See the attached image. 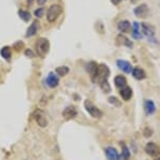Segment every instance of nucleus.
Masks as SVG:
<instances>
[{
    "mask_svg": "<svg viewBox=\"0 0 160 160\" xmlns=\"http://www.w3.org/2000/svg\"><path fill=\"white\" fill-rule=\"evenodd\" d=\"M108 76H110V68L107 64L104 63H100L98 64V68H97V72L95 74V76L93 77L92 80L96 83H101L104 80H108Z\"/></svg>",
    "mask_w": 160,
    "mask_h": 160,
    "instance_id": "1",
    "label": "nucleus"
},
{
    "mask_svg": "<svg viewBox=\"0 0 160 160\" xmlns=\"http://www.w3.org/2000/svg\"><path fill=\"white\" fill-rule=\"evenodd\" d=\"M36 52L40 57H44L50 51V41L44 37H40L36 41Z\"/></svg>",
    "mask_w": 160,
    "mask_h": 160,
    "instance_id": "2",
    "label": "nucleus"
},
{
    "mask_svg": "<svg viewBox=\"0 0 160 160\" xmlns=\"http://www.w3.org/2000/svg\"><path fill=\"white\" fill-rule=\"evenodd\" d=\"M62 13V7L60 4H52L50 8H48V12H47V19L50 23H53L55 22L58 17L61 15Z\"/></svg>",
    "mask_w": 160,
    "mask_h": 160,
    "instance_id": "3",
    "label": "nucleus"
},
{
    "mask_svg": "<svg viewBox=\"0 0 160 160\" xmlns=\"http://www.w3.org/2000/svg\"><path fill=\"white\" fill-rule=\"evenodd\" d=\"M84 108L87 110V112L94 118H101L102 117V112L97 107H95L90 100H85L84 101Z\"/></svg>",
    "mask_w": 160,
    "mask_h": 160,
    "instance_id": "4",
    "label": "nucleus"
},
{
    "mask_svg": "<svg viewBox=\"0 0 160 160\" xmlns=\"http://www.w3.org/2000/svg\"><path fill=\"white\" fill-rule=\"evenodd\" d=\"M134 15L139 19H144L148 16V12H150V8H148L147 3H141L134 8Z\"/></svg>",
    "mask_w": 160,
    "mask_h": 160,
    "instance_id": "5",
    "label": "nucleus"
},
{
    "mask_svg": "<svg viewBox=\"0 0 160 160\" xmlns=\"http://www.w3.org/2000/svg\"><path fill=\"white\" fill-rule=\"evenodd\" d=\"M144 151L148 155L152 157H157L160 155V147L158 144H156L155 142H148V143H147Z\"/></svg>",
    "mask_w": 160,
    "mask_h": 160,
    "instance_id": "6",
    "label": "nucleus"
},
{
    "mask_svg": "<svg viewBox=\"0 0 160 160\" xmlns=\"http://www.w3.org/2000/svg\"><path fill=\"white\" fill-rule=\"evenodd\" d=\"M116 64L117 67L120 71H122V72H124L125 74H130L132 73L133 71V65L131 62H128V60H123V59H118L116 61Z\"/></svg>",
    "mask_w": 160,
    "mask_h": 160,
    "instance_id": "7",
    "label": "nucleus"
},
{
    "mask_svg": "<svg viewBox=\"0 0 160 160\" xmlns=\"http://www.w3.org/2000/svg\"><path fill=\"white\" fill-rule=\"evenodd\" d=\"M34 118H35L37 124L41 128H45L48 125V119L44 115V112L42 110H37L34 113Z\"/></svg>",
    "mask_w": 160,
    "mask_h": 160,
    "instance_id": "8",
    "label": "nucleus"
},
{
    "mask_svg": "<svg viewBox=\"0 0 160 160\" xmlns=\"http://www.w3.org/2000/svg\"><path fill=\"white\" fill-rule=\"evenodd\" d=\"M140 28H141V32L143 35H145L148 38H154L155 37V28L153 25L145 23V22H142L140 24Z\"/></svg>",
    "mask_w": 160,
    "mask_h": 160,
    "instance_id": "9",
    "label": "nucleus"
},
{
    "mask_svg": "<svg viewBox=\"0 0 160 160\" xmlns=\"http://www.w3.org/2000/svg\"><path fill=\"white\" fill-rule=\"evenodd\" d=\"M77 108L74 107V105H68L63 110V112H62V117L65 119V120H71L73 118H75L77 116Z\"/></svg>",
    "mask_w": 160,
    "mask_h": 160,
    "instance_id": "10",
    "label": "nucleus"
},
{
    "mask_svg": "<svg viewBox=\"0 0 160 160\" xmlns=\"http://www.w3.org/2000/svg\"><path fill=\"white\" fill-rule=\"evenodd\" d=\"M116 44L118 47H127L128 48H133V42L128 38L127 36H124L123 34H119L116 38Z\"/></svg>",
    "mask_w": 160,
    "mask_h": 160,
    "instance_id": "11",
    "label": "nucleus"
},
{
    "mask_svg": "<svg viewBox=\"0 0 160 160\" xmlns=\"http://www.w3.org/2000/svg\"><path fill=\"white\" fill-rule=\"evenodd\" d=\"M45 82H47V85L48 88H55L59 84V77L55 73H50L47 78H45Z\"/></svg>",
    "mask_w": 160,
    "mask_h": 160,
    "instance_id": "12",
    "label": "nucleus"
},
{
    "mask_svg": "<svg viewBox=\"0 0 160 160\" xmlns=\"http://www.w3.org/2000/svg\"><path fill=\"white\" fill-rule=\"evenodd\" d=\"M104 153H105V156L108 160H120V155L117 152V150L115 148L113 147H108L105 148L104 150Z\"/></svg>",
    "mask_w": 160,
    "mask_h": 160,
    "instance_id": "13",
    "label": "nucleus"
},
{
    "mask_svg": "<svg viewBox=\"0 0 160 160\" xmlns=\"http://www.w3.org/2000/svg\"><path fill=\"white\" fill-rule=\"evenodd\" d=\"M132 95H133V90L131 87H127L122 88L121 90H120V96H121V98L124 100V101H128V100H131L132 98Z\"/></svg>",
    "mask_w": 160,
    "mask_h": 160,
    "instance_id": "14",
    "label": "nucleus"
},
{
    "mask_svg": "<svg viewBox=\"0 0 160 160\" xmlns=\"http://www.w3.org/2000/svg\"><path fill=\"white\" fill-rule=\"evenodd\" d=\"M117 28L121 33H130L132 31V27H131V22L128 20H121L119 23L117 24Z\"/></svg>",
    "mask_w": 160,
    "mask_h": 160,
    "instance_id": "15",
    "label": "nucleus"
},
{
    "mask_svg": "<svg viewBox=\"0 0 160 160\" xmlns=\"http://www.w3.org/2000/svg\"><path fill=\"white\" fill-rule=\"evenodd\" d=\"M97 68H98V64H97V62L95 61H90L85 64V71H87V73L91 76V78H93V77L95 76Z\"/></svg>",
    "mask_w": 160,
    "mask_h": 160,
    "instance_id": "16",
    "label": "nucleus"
},
{
    "mask_svg": "<svg viewBox=\"0 0 160 160\" xmlns=\"http://www.w3.org/2000/svg\"><path fill=\"white\" fill-rule=\"evenodd\" d=\"M132 75L135 79L137 80H143L147 78V74H145V71L143 68H139V67H136L133 68L132 71Z\"/></svg>",
    "mask_w": 160,
    "mask_h": 160,
    "instance_id": "17",
    "label": "nucleus"
},
{
    "mask_svg": "<svg viewBox=\"0 0 160 160\" xmlns=\"http://www.w3.org/2000/svg\"><path fill=\"white\" fill-rule=\"evenodd\" d=\"M38 28H39V23L38 21H33L32 24L28 28L27 30V33H25V37H33L35 36L37 32H38Z\"/></svg>",
    "mask_w": 160,
    "mask_h": 160,
    "instance_id": "18",
    "label": "nucleus"
},
{
    "mask_svg": "<svg viewBox=\"0 0 160 160\" xmlns=\"http://www.w3.org/2000/svg\"><path fill=\"white\" fill-rule=\"evenodd\" d=\"M144 111L147 115H153L156 112V105L152 100H145L144 101Z\"/></svg>",
    "mask_w": 160,
    "mask_h": 160,
    "instance_id": "19",
    "label": "nucleus"
},
{
    "mask_svg": "<svg viewBox=\"0 0 160 160\" xmlns=\"http://www.w3.org/2000/svg\"><path fill=\"white\" fill-rule=\"evenodd\" d=\"M114 83L118 88H122L124 87H127V78L122 75H117L115 78H114Z\"/></svg>",
    "mask_w": 160,
    "mask_h": 160,
    "instance_id": "20",
    "label": "nucleus"
},
{
    "mask_svg": "<svg viewBox=\"0 0 160 160\" xmlns=\"http://www.w3.org/2000/svg\"><path fill=\"white\" fill-rule=\"evenodd\" d=\"M140 24L138 22H134L133 28H132V35L135 39H141L142 38V34L140 32Z\"/></svg>",
    "mask_w": 160,
    "mask_h": 160,
    "instance_id": "21",
    "label": "nucleus"
},
{
    "mask_svg": "<svg viewBox=\"0 0 160 160\" xmlns=\"http://www.w3.org/2000/svg\"><path fill=\"white\" fill-rule=\"evenodd\" d=\"M0 55L4 60H10L12 57V50L10 47H3L0 50Z\"/></svg>",
    "mask_w": 160,
    "mask_h": 160,
    "instance_id": "22",
    "label": "nucleus"
},
{
    "mask_svg": "<svg viewBox=\"0 0 160 160\" xmlns=\"http://www.w3.org/2000/svg\"><path fill=\"white\" fill-rule=\"evenodd\" d=\"M18 16L20 17V19L23 20L24 22H28L31 20V17H32L31 13L28 12V11H25V10H19L18 11Z\"/></svg>",
    "mask_w": 160,
    "mask_h": 160,
    "instance_id": "23",
    "label": "nucleus"
},
{
    "mask_svg": "<svg viewBox=\"0 0 160 160\" xmlns=\"http://www.w3.org/2000/svg\"><path fill=\"white\" fill-rule=\"evenodd\" d=\"M122 153H121V156H120V158L122 160H128L131 158V152L130 150H128V148L125 145V143H122Z\"/></svg>",
    "mask_w": 160,
    "mask_h": 160,
    "instance_id": "24",
    "label": "nucleus"
},
{
    "mask_svg": "<svg viewBox=\"0 0 160 160\" xmlns=\"http://www.w3.org/2000/svg\"><path fill=\"white\" fill-rule=\"evenodd\" d=\"M55 71H56V73L61 77L68 75V74L70 73V68H68V67H67V65H60V67L56 68Z\"/></svg>",
    "mask_w": 160,
    "mask_h": 160,
    "instance_id": "25",
    "label": "nucleus"
},
{
    "mask_svg": "<svg viewBox=\"0 0 160 160\" xmlns=\"http://www.w3.org/2000/svg\"><path fill=\"white\" fill-rule=\"evenodd\" d=\"M100 88H102V91H103L105 94L110 93L111 91H112V88H111V85H110V83H108V80H104V81H102L101 83H100Z\"/></svg>",
    "mask_w": 160,
    "mask_h": 160,
    "instance_id": "26",
    "label": "nucleus"
},
{
    "mask_svg": "<svg viewBox=\"0 0 160 160\" xmlns=\"http://www.w3.org/2000/svg\"><path fill=\"white\" fill-rule=\"evenodd\" d=\"M108 102H110L111 104H113V105H116V107H120L121 105V101L117 98L116 96H110L108 97Z\"/></svg>",
    "mask_w": 160,
    "mask_h": 160,
    "instance_id": "27",
    "label": "nucleus"
},
{
    "mask_svg": "<svg viewBox=\"0 0 160 160\" xmlns=\"http://www.w3.org/2000/svg\"><path fill=\"white\" fill-rule=\"evenodd\" d=\"M44 12H45V10L43 8H38L35 10L34 15H35V17H37V18H41V17L44 15Z\"/></svg>",
    "mask_w": 160,
    "mask_h": 160,
    "instance_id": "28",
    "label": "nucleus"
},
{
    "mask_svg": "<svg viewBox=\"0 0 160 160\" xmlns=\"http://www.w3.org/2000/svg\"><path fill=\"white\" fill-rule=\"evenodd\" d=\"M24 54H25V56H28V57H30V58H33L34 57V53H33V51L32 50H25V52H24Z\"/></svg>",
    "mask_w": 160,
    "mask_h": 160,
    "instance_id": "29",
    "label": "nucleus"
},
{
    "mask_svg": "<svg viewBox=\"0 0 160 160\" xmlns=\"http://www.w3.org/2000/svg\"><path fill=\"white\" fill-rule=\"evenodd\" d=\"M121 1H122V0H111V2H112L114 5H118Z\"/></svg>",
    "mask_w": 160,
    "mask_h": 160,
    "instance_id": "30",
    "label": "nucleus"
},
{
    "mask_svg": "<svg viewBox=\"0 0 160 160\" xmlns=\"http://www.w3.org/2000/svg\"><path fill=\"white\" fill-rule=\"evenodd\" d=\"M45 2H47V0H37V3L39 5H43Z\"/></svg>",
    "mask_w": 160,
    "mask_h": 160,
    "instance_id": "31",
    "label": "nucleus"
},
{
    "mask_svg": "<svg viewBox=\"0 0 160 160\" xmlns=\"http://www.w3.org/2000/svg\"><path fill=\"white\" fill-rule=\"evenodd\" d=\"M154 160H160V155L159 156H157V157H155V159Z\"/></svg>",
    "mask_w": 160,
    "mask_h": 160,
    "instance_id": "32",
    "label": "nucleus"
},
{
    "mask_svg": "<svg viewBox=\"0 0 160 160\" xmlns=\"http://www.w3.org/2000/svg\"><path fill=\"white\" fill-rule=\"evenodd\" d=\"M28 4H32L33 0H28Z\"/></svg>",
    "mask_w": 160,
    "mask_h": 160,
    "instance_id": "33",
    "label": "nucleus"
},
{
    "mask_svg": "<svg viewBox=\"0 0 160 160\" xmlns=\"http://www.w3.org/2000/svg\"><path fill=\"white\" fill-rule=\"evenodd\" d=\"M136 1H138V0H132V2H136Z\"/></svg>",
    "mask_w": 160,
    "mask_h": 160,
    "instance_id": "34",
    "label": "nucleus"
}]
</instances>
